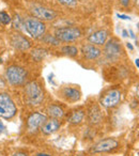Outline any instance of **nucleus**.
<instances>
[{
	"label": "nucleus",
	"mask_w": 139,
	"mask_h": 156,
	"mask_svg": "<svg viewBox=\"0 0 139 156\" xmlns=\"http://www.w3.org/2000/svg\"><path fill=\"white\" fill-rule=\"evenodd\" d=\"M28 73L24 67L20 65H11L5 71V78L8 83L14 87H20L26 83Z\"/></svg>",
	"instance_id": "f257e3e1"
},
{
	"label": "nucleus",
	"mask_w": 139,
	"mask_h": 156,
	"mask_svg": "<svg viewBox=\"0 0 139 156\" xmlns=\"http://www.w3.org/2000/svg\"><path fill=\"white\" fill-rule=\"evenodd\" d=\"M26 102L30 106H39L44 100L43 90L37 81H30L25 85Z\"/></svg>",
	"instance_id": "f03ea898"
},
{
	"label": "nucleus",
	"mask_w": 139,
	"mask_h": 156,
	"mask_svg": "<svg viewBox=\"0 0 139 156\" xmlns=\"http://www.w3.org/2000/svg\"><path fill=\"white\" fill-rule=\"evenodd\" d=\"M16 112L17 108L11 95L5 92H0V118L10 120L15 117Z\"/></svg>",
	"instance_id": "7ed1b4c3"
},
{
	"label": "nucleus",
	"mask_w": 139,
	"mask_h": 156,
	"mask_svg": "<svg viewBox=\"0 0 139 156\" xmlns=\"http://www.w3.org/2000/svg\"><path fill=\"white\" fill-rule=\"evenodd\" d=\"M24 30L33 39H41L46 32V25L35 17H26L24 20Z\"/></svg>",
	"instance_id": "20e7f679"
},
{
	"label": "nucleus",
	"mask_w": 139,
	"mask_h": 156,
	"mask_svg": "<svg viewBox=\"0 0 139 156\" xmlns=\"http://www.w3.org/2000/svg\"><path fill=\"white\" fill-rule=\"evenodd\" d=\"M55 37L60 42H75L81 37V31L77 27H61L55 30Z\"/></svg>",
	"instance_id": "39448f33"
},
{
	"label": "nucleus",
	"mask_w": 139,
	"mask_h": 156,
	"mask_svg": "<svg viewBox=\"0 0 139 156\" xmlns=\"http://www.w3.org/2000/svg\"><path fill=\"white\" fill-rule=\"evenodd\" d=\"M30 12L32 13L33 17L42 22H52L57 17V13L54 10L41 5H32L30 7Z\"/></svg>",
	"instance_id": "423d86ee"
},
{
	"label": "nucleus",
	"mask_w": 139,
	"mask_h": 156,
	"mask_svg": "<svg viewBox=\"0 0 139 156\" xmlns=\"http://www.w3.org/2000/svg\"><path fill=\"white\" fill-rule=\"evenodd\" d=\"M47 120V115L41 112H32L27 119V129L29 133H37Z\"/></svg>",
	"instance_id": "0eeeda50"
},
{
	"label": "nucleus",
	"mask_w": 139,
	"mask_h": 156,
	"mask_svg": "<svg viewBox=\"0 0 139 156\" xmlns=\"http://www.w3.org/2000/svg\"><path fill=\"white\" fill-rule=\"evenodd\" d=\"M121 98L122 94L119 90H110V91H108L102 96L100 104L104 108H113V107L118 106L120 104Z\"/></svg>",
	"instance_id": "6e6552de"
},
{
	"label": "nucleus",
	"mask_w": 139,
	"mask_h": 156,
	"mask_svg": "<svg viewBox=\"0 0 139 156\" xmlns=\"http://www.w3.org/2000/svg\"><path fill=\"white\" fill-rule=\"evenodd\" d=\"M105 56L109 61H116L119 59L122 52L121 44L116 39L109 40L107 43H105Z\"/></svg>",
	"instance_id": "1a4fd4ad"
},
{
	"label": "nucleus",
	"mask_w": 139,
	"mask_h": 156,
	"mask_svg": "<svg viewBox=\"0 0 139 156\" xmlns=\"http://www.w3.org/2000/svg\"><path fill=\"white\" fill-rule=\"evenodd\" d=\"M119 147V142L113 138H106L94 144L91 149L93 153H107Z\"/></svg>",
	"instance_id": "9d476101"
},
{
	"label": "nucleus",
	"mask_w": 139,
	"mask_h": 156,
	"mask_svg": "<svg viewBox=\"0 0 139 156\" xmlns=\"http://www.w3.org/2000/svg\"><path fill=\"white\" fill-rule=\"evenodd\" d=\"M11 43L18 50H28L31 47V42L20 33H15L12 35Z\"/></svg>",
	"instance_id": "9b49d317"
},
{
	"label": "nucleus",
	"mask_w": 139,
	"mask_h": 156,
	"mask_svg": "<svg viewBox=\"0 0 139 156\" xmlns=\"http://www.w3.org/2000/svg\"><path fill=\"white\" fill-rule=\"evenodd\" d=\"M81 52L87 60H95L102 55V50L93 44H87L81 47Z\"/></svg>",
	"instance_id": "f8f14e48"
},
{
	"label": "nucleus",
	"mask_w": 139,
	"mask_h": 156,
	"mask_svg": "<svg viewBox=\"0 0 139 156\" xmlns=\"http://www.w3.org/2000/svg\"><path fill=\"white\" fill-rule=\"evenodd\" d=\"M60 127H61V122L59 121L58 119H52V118H50V119L46 120V122L41 127V130L44 135L49 136V135H52L54 133H56Z\"/></svg>",
	"instance_id": "ddd939ff"
},
{
	"label": "nucleus",
	"mask_w": 139,
	"mask_h": 156,
	"mask_svg": "<svg viewBox=\"0 0 139 156\" xmlns=\"http://www.w3.org/2000/svg\"><path fill=\"white\" fill-rule=\"evenodd\" d=\"M61 94H62L63 98L65 101H69L71 103L78 102L81 98V93L78 89L72 87H65L61 90Z\"/></svg>",
	"instance_id": "4468645a"
},
{
	"label": "nucleus",
	"mask_w": 139,
	"mask_h": 156,
	"mask_svg": "<svg viewBox=\"0 0 139 156\" xmlns=\"http://www.w3.org/2000/svg\"><path fill=\"white\" fill-rule=\"evenodd\" d=\"M107 37H108V32H107L105 29H101L95 32H93L89 37H88V41L90 42V44H93V45H105L107 41Z\"/></svg>",
	"instance_id": "2eb2a0df"
},
{
	"label": "nucleus",
	"mask_w": 139,
	"mask_h": 156,
	"mask_svg": "<svg viewBox=\"0 0 139 156\" xmlns=\"http://www.w3.org/2000/svg\"><path fill=\"white\" fill-rule=\"evenodd\" d=\"M88 120L93 125L101 123V121L103 120V115L101 112V109L98 108V106L93 105V106L90 107L89 111H88Z\"/></svg>",
	"instance_id": "dca6fc26"
},
{
	"label": "nucleus",
	"mask_w": 139,
	"mask_h": 156,
	"mask_svg": "<svg viewBox=\"0 0 139 156\" xmlns=\"http://www.w3.org/2000/svg\"><path fill=\"white\" fill-rule=\"evenodd\" d=\"M47 115H49L52 119H61V118L64 117V110L61 108L58 105H50L47 107Z\"/></svg>",
	"instance_id": "f3484780"
},
{
	"label": "nucleus",
	"mask_w": 139,
	"mask_h": 156,
	"mask_svg": "<svg viewBox=\"0 0 139 156\" xmlns=\"http://www.w3.org/2000/svg\"><path fill=\"white\" fill-rule=\"evenodd\" d=\"M85 111L84 110H76L74 112H72V115H70V118L67 119V122L72 125H78L85 119Z\"/></svg>",
	"instance_id": "a211bd4d"
},
{
	"label": "nucleus",
	"mask_w": 139,
	"mask_h": 156,
	"mask_svg": "<svg viewBox=\"0 0 139 156\" xmlns=\"http://www.w3.org/2000/svg\"><path fill=\"white\" fill-rule=\"evenodd\" d=\"M61 51L62 54H64L65 56H69V57H76L78 55V49L77 47L72 45H65L61 48Z\"/></svg>",
	"instance_id": "6ab92c4d"
},
{
	"label": "nucleus",
	"mask_w": 139,
	"mask_h": 156,
	"mask_svg": "<svg viewBox=\"0 0 139 156\" xmlns=\"http://www.w3.org/2000/svg\"><path fill=\"white\" fill-rule=\"evenodd\" d=\"M31 55H32L34 60L41 61V60H43V59L45 58L46 55H47V50L44 49V48H35V49L32 50Z\"/></svg>",
	"instance_id": "aec40b11"
},
{
	"label": "nucleus",
	"mask_w": 139,
	"mask_h": 156,
	"mask_svg": "<svg viewBox=\"0 0 139 156\" xmlns=\"http://www.w3.org/2000/svg\"><path fill=\"white\" fill-rule=\"evenodd\" d=\"M41 40L46 44H50V45H54V46H57L59 44V40L57 39L55 35H52V34H46V35H43L41 37Z\"/></svg>",
	"instance_id": "412c9836"
},
{
	"label": "nucleus",
	"mask_w": 139,
	"mask_h": 156,
	"mask_svg": "<svg viewBox=\"0 0 139 156\" xmlns=\"http://www.w3.org/2000/svg\"><path fill=\"white\" fill-rule=\"evenodd\" d=\"M0 23L2 25H9L12 23V18L10 16L9 13H7L5 11H1L0 12Z\"/></svg>",
	"instance_id": "4be33fe9"
},
{
	"label": "nucleus",
	"mask_w": 139,
	"mask_h": 156,
	"mask_svg": "<svg viewBox=\"0 0 139 156\" xmlns=\"http://www.w3.org/2000/svg\"><path fill=\"white\" fill-rule=\"evenodd\" d=\"M13 25L17 30H24V20H22L20 16L17 15V14L13 18Z\"/></svg>",
	"instance_id": "5701e85b"
},
{
	"label": "nucleus",
	"mask_w": 139,
	"mask_h": 156,
	"mask_svg": "<svg viewBox=\"0 0 139 156\" xmlns=\"http://www.w3.org/2000/svg\"><path fill=\"white\" fill-rule=\"evenodd\" d=\"M58 1L65 7H75L77 5V0H58Z\"/></svg>",
	"instance_id": "b1692460"
},
{
	"label": "nucleus",
	"mask_w": 139,
	"mask_h": 156,
	"mask_svg": "<svg viewBox=\"0 0 139 156\" xmlns=\"http://www.w3.org/2000/svg\"><path fill=\"white\" fill-rule=\"evenodd\" d=\"M120 2H121V5H123V7H128L130 0H120Z\"/></svg>",
	"instance_id": "393cba45"
},
{
	"label": "nucleus",
	"mask_w": 139,
	"mask_h": 156,
	"mask_svg": "<svg viewBox=\"0 0 139 156\" xmlns=\"http://www.w3.org/2000/svg\"><path fill=\"white\" fill-rule=\"evenodd\" d=\"M118 17L119 18H121V20H130V16H127V15H123V14H118Z\"/></svg>",
	"instance_id": "a878e982"
},
{
	"label": "nucleus",
	"mask_w": 139,
	"mask_h": 156,
	"mask_svg": "<svg viewBox=\"0 0 139 156\" xmlns=\"http://www.w3.org/2000/svg\"><path fill=\"white\" fill-rule=\"evenodd\" d=\"M13 156H28L26 153H23V152H16L13 154Z\"/></svg>",
	"instance_id": "bb28decb"
},
{
	"label": "nucleus",
	"mask_w": 139,
	"mask_h": 156,
	"mask_svg": "<svg viewBox=\"0 0 139 156\" xmlns=\"http://www.w3.org/2000/svg\"><path fill=\"white\" fill-rule=\"evenodd\" d=\"M3 129H5V125H3V123L1 122V120H0V134L3 132Z\"/></svg>",
	"instance_id": "cd10ccee"
},
{
	"label": "nucleus",
	"mask_w": 139,
	"mask_h": 156,
	"mask_svg": "<svg viewBox=\"0 0 139 156\" xmlns=\"http://www.w3.org/2000/svg\"><path fill=\"white\" fill-rule=\"evenodd\" d=\"M128 32H130V37H132V39H136V37H135V33L133 32V30L132 29H130V30H128Z\"/></svg>",
	"instance_id": "c85d7f7f"
},
{
	"label": "nucleus",
	"mask_w": 139,
	"mask_h": 156,
	"mask_svg": "<svg viewBox=\"0 0 139 156\" xmlns=\"http://www.w3.org/2000/svg\"><path fill=\"white\" fill-rule=\"evenodd\" d=\"M126 47H127L130 50H133V49H134V47H133V45H132L130 43H126Z\"/></svg>",
	"instance_id": "c756f323"
},
{
	"label": "nucleus",
	"mask_w": 139,
	"mask_h": 156,
	"mask_svg": "<svg viewBox=\"0 0 139 156\" xmlns=\"http://www.w3.org/2000/svg\"><path fill=\"white\" fill-rule=\"evenodd\" d=\"M122 35H123L124 37H128V35H127V31H126V30H123V31H122Z\"/></svg>",
	"instance_id": "7c9ffc66"
},
{
	"label": "nucleus",
	"mask_w": 139,
	"mask_h": 156,
	"mask_svg": "<svg viewBox=\"0 0 139 156\" xmlns=\"http://www.w3.org/2000/svg\"><path fill=\"white\" fill-rule=\"evenodd\" d=\"M136 94H137V96L139 98V83L137 85V87H136Z\"/></svg>",
	"instance_id": "2f4dec72"
},
{
	"label": "nucleus",
	"mask_w": 139,
	"mask_h": 156,
	"mask_svg": "<svg viewBox=\"0 0 139 156\" xmlns=\"http://www.w3.org/2000/svg\"><path fill=\"white\" fill-rule=\"evenodd\" d=\"M35 156H50V155H48V154H45V153H39V154H37Z\"/></svg>",
	"instance_id": "473e14b6"
},
{
	"label": "nucleus",
	"mask_w": 139,
	"mask_h": 156,
	"mask_svg": "<svg viewBox=\"0 0 139 156\" xmlns=\"http://www.w3.org/2000/svg\"><path fill=\"white\" fill-rule=\"evenodd\" d=\"M135 64H136V66L139 69V59H136V60H135Z\"/></svg>",
	"instance_id": "72a5a7b5"
},
{
	"label": "nucleus",
	"mask_w": 139,
	"mask_h": 156,
	"mask_svg": "<svg viewBox=\"0 0 139 156\" xmlns=\"http://www.w3.org/2000/svg\"><path fill=\"white\" fill-rule=\"evenodd\" d=\"M135 2H136L137 5H139V0H135Z\"/></svg>",
	"instance_id": "f704fd0d"
},
{
	"label": "nucleus",
	"mask_w": 139,
	"mask_h": 156,
	"mask_svg": "<svg viewBox=\"0 0 139 156\" xmlns=\"http://www.w3.org/2000/svg\"><path fill=\"white\" fill-rule=\"evenodd\" d=\"M80 156H81V155H80Z\"/></svg>",
	"instance_id": "c9c22d12"
}]
</instances>
